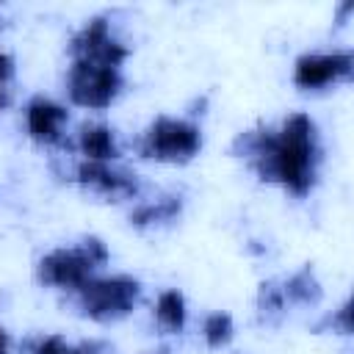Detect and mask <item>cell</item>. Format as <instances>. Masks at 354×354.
<instances>
[{
	"label": "cell",
	"mask_w": 354,
	"mask_h": 354,
	"mask_svg": "<svg viewBox=\"0 0 354 354\" xmlns=\"http://www.w3.org/2000/svg\"><path fill=\"white\" fill-rule=\"evenodd\" d=\"M241 141H246V152L254 158L263 177L285 183L293 194H304L313 185L318 149L313 122L304 113H293L277 136L257 133Z\"/></svg>",
	"instance_id": "1"
},
{
	"label": "cell",
	"mask_w": 354,
	"mask_h": 354,
	"mask_svg": "<svg viewBox=\"0 0 354 354\" xmlns=\"http://www.w3.org/2000/svg\"><path fill=\"white\" fill-rule=\"evenodd\" d=\"M108 252L97 238H88L80 249H58L41 260V279L58 288H83L91 279V268L105 263Z\"/></svg>",
	"instance_id": "2"
},
{
	"label": "cell",
	"mask_w": 354,
	"mask_h": 354,
	"mask_svg": "<svg viewBox=\"0 0 354 354\" xmlns=\"http://www.w3.org/2000/svg\"><path fill=\"white\" fill-rule=\"evenodd\" d=\"M80 290V301L83 310L97 318V321H113L122 318L133 310V304L138 301V282L127 279V277H113V279H88Z\"/></svg>",
	"instance_id": "3"
},
{
	"label": "cell",
	"mask_w": 354,
	"mask_h": 354,
	"mask_svg": "<svg viewBox=\"0 0 354 354\" xmlns=\"http://www.w3.org/2000/svg\"><path fill=\"white\" fill-rule=\"evenodd\" d=\"M199 130L183 119H169L160 116L141 138V152L144 158H158V160H188L199 149Z\"/></svg>",
	"instance_id": "4"
},
{
	"label": "cell",
	"mask_w": 354,
	"mask_h": 354,
	"mask_svg": "<svg viewBox=\"0 0 354 354\" xmlns=\"http://www.w3.org/2000/svg\"><path fill=\"white\" fill-rule=\"evenodd\" d=\"M122 88V75L113 66L97 61H75L69 72V94L77 105L105 108Z\"/></svg>",
	"instance_id": "5"
},
{
	"label": "cell",
	"mask_w": 354,
	"mask_h": 354,
	"mask_svg": "<svg viewBox=\"0 0 354 354\" xmlns=\"http://www.w3.org/2000/svg\"><path fill=\"white\" fill-rule=\"evenodd\" d=\"M72 53L77 55V61H97V64H105V66H113V69H119V64L127 55V50L116 39H111V30H108L105 19H91L75 36Z\"/></svg>",
	"instance_id": "6"
},
{
	"label": "cell",
	"mask_w": 354,
	"mask_h": 354,
	"mask_svg": "<svg viewBox=\"0 0 354 354\" xmlns=\"http://www.w3.org/2000/svg\"><path fill=\"white\" fill-rule=\"evenodd\" d=\"M351 72V55L335 53V55H304L296 64V83L301 88H318L332 80L348 77Z\"/></svg>",
	"instance_id": "7"
},
{
	"label": "cell",
	"mask_w": 354,
	"mask_h": 354,
	"mask_svg": "<svg viewBox=\"0 0 354 354\" xmlns=\"http://www.w3.org/2000/svg\"><path fill=\"white\" fill-rule=\"evenodd\" d=\"M77 180L86 188H91L97 194H105V196H113V199H122V196L136 194V180L130 174L116 171L108 163H97V160H86L77 169Z\"/></svg>",
	"instance_id": "8"
},
{
	"label": "cell",
	"mask_w": 354,
	"mask_h": 354,
	"mask_svg": "<svg viewBox=\"0 0 354 354\" xmlns=\"http://www.w3.org/2000/svg\"><path fill=\"white\" fill-rule=\"evenodd\" d=\"M66 122V111L50 100H33L28 105V130L36 141H44V144H53L61 138V127Z\"/></svg>",
	"instance_id": "9"
},
{
	"label": "cell",
	"mask_w": 354,
	"mask_h": 354,
	"mask_svg": "<svg viewBox=\"0 0 354 354\" xmlns=\"http://www.w3.org/2000/svg\"><path fill=\"white\" fill-rule=\"evenodd\" d=\"M80 149L88 160H97V163H108L119 155L113 144V133L102 124H86L80 130Z\"/></svg>",
	"instance_id": "10"
},
{
	"label": "cell",
	"mask_w": 354,
	"mask_h": 354,
	"mask_svg": "<svg viewBox=\"0 0 354 354\" xmlns=\"http://www.w3.org/2000/svg\"><path fill=\"white\" fill-rule=\"evenodd\" d=\"M158 324L169 332H180L183 324H185V304H183V296L177 290H166L160 293L158 299Z\"/></svg>",
	"instance_id": "11"
},
{
	"label": "cell",
	"mask_w": 354,
	"mask_h": 354,
	"mask_svg": "<svg viewBox=\"0 0 354 354\" xmlns=\"http://www.w3.org/2000/svg\"><path fill=\"white\" fill-rule=\"evenodd\" d=\"M230 337H232V321H230V315L213 313V315L205 321V340H207L213 348H218V346H224Z\"/></svg>",
	"instance_id": "12"
},
{
	"label": "cell",
	"mask_w": 354,
	"mask_h": 354,
	"mask_svg": "<svg viewBox=\"0 0 354 354\" xmlns=\"http://www.w3.org/2000/svg\"><path fill=\"white\" fill-rule=\"evenodd\" d=\"M285 293H288L290 299H296V301L318 299V288H315V282H313L310 271H301L299 277H293V279H290V285L285 288Z\"/></svg>",
	"instance_id": "13"
},
{
	"label": "cell",
	"mask_w": 354,
	"mask_h": 354,
	"mask_svg": "<svg viewBox=\"0 0 354 354\" xmlns=\"http://www.w3.org/2000/svg\"><path fill=\"white\" fill-rule=\"evenodd\" d=\"M36 354H69V346L61 337H44L36 348Z\"/></svg>",
	"instance_id": "14"
},
{
	"label": "cell",
	"mask_w": 354,
	"mask_h": 354,
	"mask_svg": "<svg viewBox=\"0 0 354 354\" xmlns=\"http://www.w3.org/2000/svg\"><path fill=\"white\" fill-rule=\"evenodd\" d=\"M8 75H11V58H8L6 53H0V83H3Z\"/></svg>",
	"instance_id": "15"
},
{
	"label": "cell",
	"mask_w": 354,
	"mask_h": 354,
	"mask_svg": "<svg viewBox=\"0 0 354 354\" xmlns=\"http://www.w3.org/2000/svg\"><path fill=\"white\" fill-rule=\"evenodd\" d=\"M0 354H8V335L0 329Z\"/></svg>",
	"instance_id": "16"
},
{
	"label": "cell",
	"mask_w": 354,
	"mask_h": 354,
	"mask_svg": "<svg viewBox=\"0 0 354 354\" xmlns=\"http://www.w3.org/2000/svg\"><path fill=\"white\" fill-rule=\"evenodd\" d=\"M6 102H8V94H6V88H3V86H0V111H3V108H6Z\"/></svg>",
	"instance_id": "17"
},
{
	"label": "cell",
	"mask_w": 354,
	"mask_h": 354,
	"mask_svg": "<svg viewBox=\"0 0 354 354\" xmlns=\"http://www.w3.org/2000/svg\"><path fill=\"white\" fill-rule=\"evenodd\" d=\"M69 354H80V351H72V348H69Z\"/></svg>",
	"instance_id": "18"
}]
</instances>
